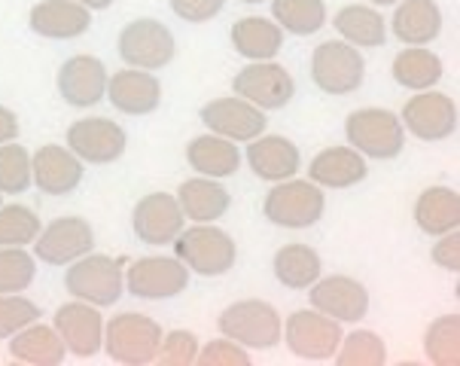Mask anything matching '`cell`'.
<instances>
[{"instance_id": "30", "label": "cell", "mask_w": 460, "mask_h": 366, "mask_svg": "<svg viewBox=\"0 0 460 366\" xmlns=\"http://www.w3.org/2000/svg\"><path fill=\"white\" fill-rule=\"evenodd\" d=\"M332 28L357 49H378L387 43V25L378 6L369 4H348L332 15Z\"/></svg>"}, {"instance_id": "45", "label": "cell", "mask_w": 460, "mask_h": 366, "mask_svg": "<svg viewBox=\"0 0 460 366\" xmlns=\"http://www.w3.org/2000/svg\"><path fill=\"white\" fill-rule=\"evenodd\" d=\"M15 138H19V116L0 104V144H10Z\"/></svg>"}, {"instance_id": "23", "label": "cell", "mask_w": 460, "mask_h": 366, "mask_svg": "<svg viewBox=\"0 0 460 366\" xmlns=\"http://www.w3.org/2000/svg\"><path fill=\"white\" fill-rule=\"evenodd\" d=\"M28 28L46 40H76L92 28V10L74 0H40L31 6Z\"/></svg>"}, {"instance_id": "12", "label": "cell", "mask_w": 460, "mask_h": 366, "mask_svg": "<svg viewBox=\"0 0 460 366\" xmlns=\"http://www.w3.org/2000/svg\"><path fill=\"white\" fill-rule=\"evenodd\" d=\"M400 122L405 135H415L418 141H446L457 131V104L446 92L424 89L402 104Z\"/></svg>"}, {"instance_id": "32", "label": "cell", "mask_w": 460, "mask_h": 366, "mask_svg": "<svg viewBox=\"0 0 460 366\" xmlns=\"http://www.w3.org/2000/svg\"><path fill=\"white\" fill-rule=\"evenodd\" d=\"M271 272H275L278 281L284 287H290V290H308V287L323 275V260L314 247L293 241V245H284L275 254Z\"/></svg>"}, {"instance_id": "8", "label": "cell", "mask_w": 460, "mask_h": 366, "mask_svg": "<svg viewBox=\"0 0 460 366\" xmlns=\"http://www.w3.org/2000/svg\"><path fill=\"white\" fill-rule=\"evenodd\" d=\"M311 80L326 95H350L366 80V58L348 40H326L311 56Z\"/></svg>"}, {"instance_id": "42", "label": "cell", "mask_w": 460, "mask_h": 366, "mask_svg": "<svg viewBox=\"0 0 460 366\" xmlns=\"http://www.w3.org/2000/svg\"><path fill=\"white\" fill-rule=\"evenodd\" d=\"M199 366H251V354L244 345H238L235 339H210L208 345H199Z\"/></svg>"}, {"instance_id": "36", "label": "cell", "mask_w": 460, "mask_h": 366, "mask_svg": "<svg viewBox=\"0 0 460 366\" xmlns=\"http://www.w3.org/2000/svg\"><path fill=\"white\" fill-rule=\"evenodd\" d=\"M339 366H385L387 363V345L378 333L372 330H354L350 336H341L339 352L332 354Z\"/></svg>"}, {"instance_id": "31", "label": "cell", "mask_w": 460, "mask_h": 366, "mask_svg": "<svg viewBox=\"0 0 460 366\" xmlns=\"http://www.w3.org/2000/svg\"><path fill=\"white\" fill-rule=\"evenodd\" d=\"M415 223L427 236L460 229V196L451 186H427L415 201Z\"/></svg>"}, {"instance_id": "16", "label": "cell", "mask_w": 460, "mask_h": 366, "mask_svg": "<svg viewBox=\"0 0 460 366\" xmlns=\"http://www.w3.org/2000/svg\"><path fill=\"white\" fill-rule=\"evenodd\" d=\"M199 120L205 122V129L210 135L229 138V141H253L260 138L265 126H269V116L260 111L251 101L229 95V98H214L208 101L199 111Z\"/></svg>"}, {"instance_id": "46", "label": "cell", "mask_w": 460, "mask_h": 366, "mask_svg": "<svg viewBox=\"0 0 460 366\" xmlns=\"http://www.w3.org/2000/svg\"><path fill=\"white\" fill-rule=\"evenodd\" d=\"M74 4L85 6V10H107V6H113L116 0H74Z\"/></svg>"}, {"instance_id": "11", "label": "cell", "mask_w": 460, "mask_h": 366, "mask_svg": "<svg viewBox=\"0 0 460 366\" xmlns=\"http://www.w3.org/2000/svg\"><path fill=\"white\" fill-rule=\"evenodd\" d=\"M232 92L251 101L260 111H280L296 95V83L284 65L271 61H251L232 76Z\"/></svg>"}, {"instance_id": "9", "label": "cell", "mask_w": 460, "mask_h": 366, "mask_svg": "<svg viewBox=\"0 0 460 366\" xmlns=\"http://www.w3.org/2000/svg\"><path fill=\"white\" fill-rule=\"evenodd\" d=\"M341 324L326 317L323 311L317 308H302L293 311L290 317L284 321V339L287 348L299 357V361H311V363H321V361H332V354L339 352L341 345Z\"/></svg>"}, {"instance_id": "48", "label": "cell", "mask_w": 460, "mask_h": 366, "mask_svg": "<svg viewBox=\"0 0 460 366\" xmlns=\"http://www.w3.org/2000/svg\"><path fill=\"white\" fill-rule=\"evenodd\" d=\"M241 4H262V0H241Z\"/></svg>"}, {"instance_id": "25", "label": "cell", "mask_w": 460, "mask_h": 366, "mask_svg": "<svg viewBox=\"0 0 460 366\" xmlns=\"http://www.w3.org/2000/svg\"><path fill=\"white\" fill-rule=\"evenodd\" d=\"M232 49L247 61H271L284 49V31L278 28L275 19L265 15H244L229 31Z\"/></svg>"}, {"instance_id": "7", "label": "cell", "mask_w": 460, "mask_h": 366, "mask_svg": "<svg viewBox=\"0 0 460 366\" xmlns=\"http://www.w3.org/2000/svg\"><path fill=\"white\" fill-rule=\"evenodd\" d=\"M119 58L140 71H162L177 56V40L159 19H135L119 31Z\"/></svg>"}, {"instance_id": "27", "label": "cell", "mask_w": 460, "mask_h": 366, "mask_svg": "<svg viewBox=\"0 0 460 366\" xmlns=\"http://www.w3.org/2000/svg\"><path fill=\"white\" fill-rule=\"evenodd\" d=\"M10 354L15 363H28V366H61L67 357V348L61 336L56 333V326H46L40 321L22 326L19 333L10 336Z\"/></svg>"}, {"instance_id": "6", "label": "cell", "mask_w": 460, "mask_h": 366, "mask_svg": "<svg viewBox=\"0 0 460 366\" xmlns=\"http://www.w3.org/2000/svg\"><path fill=\"white\" fill-rule=\"evenodd\" d=\"M326 196L314 181H280L269 190L262 201V214L280 229H308L323 217Z\"/></svg>"}, {"instance_id": "43", "label": "cell", "mask_w": 460, "mask_h": 366, "mask_svg": "<svg viewBox=\"0 0 460 366\" xmlns=\"http://www.w3.org/2000/svg\"><path fill=\"white\" fill-rule=\"evenodd\" d=\"M168 4L177 19L190 22V25H201V22H210L223 13L226 0H168Z\"/></svg>"}, {"instance_id": "4", "label": "cell", "mask_w": 460, "mask_h": 366, "mask_svg": "<svg viewBox=\"0 0 460 366\" xmlns=\"http://www.w3.org/2000/svg\"><path fill=\"white\" fill-rule=\"evenodd\" d=\"M345 138L348 147L363 153L366 159L391 162L402 153L405 129L400 113L385 111V107H363L345 116Z\"/></svg>"}, {"instance_id": "29", "label": "cell", "mask_w": 460, "mask_h": 366, "mask_svg": "<svg viewBox=\"0 0 460 366\" xmlns=\"http://www.w3.org/2000/svg\"><path fill=\"white\" fill-rule=\"evenodd\" d=\"M186 162H190V168L196 174L223 181V177H232L241 168V153L235 141H229V138L199 135L186 144Z\"/></svg>"}, {"instance_id": "44", "label": "cell", "mask_w": 460, "mask_h": 366, "mask_svg": "<svg viewBox=\"0 0 460 366\" xmlns=\"http://www.w3.org/2000/svg\"><path fill=\"white\" fill-rule=\"evenodd\" d=\"M436 238L439 241H436L433 251H430L433 263L439 269L451 272V275H457L460 272V236H457V229L446 232V236H436Z\"/></svg>"}, {"instance_id": "13", "label": "cell", "mask_w": 460, "mask_h": 366, "mask_svg": "<svg viewBox=\"0 0 460 366\" xmlns=\"http://www.w3.org/2000/svg\"><path fill=\"white\" fill-rule=\"evenodd\" d=\"M65 147L89 165H111V162L122 159L128 135L119 122L107 120V116H83V120L70 122Z\"/></svg>"}, {"instance_id": "41", "label": "cell", "mask_w": 460, "mask_h": 366, "mask_svg": "<svg viewBox=\"0 0 460 366\" xmlns=\"http://www.w3.org/2000/svg\"><path fill=\"white\" fill-rule=\"evenodd\" d=\"M196 357H199L196 333H190V330L162 333L159 354H155V363L159 366H192L196 363Z\"/></svg>"}, {"instance_id": "1", "label": "cell", "mask_w": 460, "mask_h": 366, "mask_svg": "<svg viewBox=\"0 0 460 366\" xmlns=\"http://www.w3.org/2000/svg\"><path fill=\"white\" fill-rule=\"evenodd\" d=\"M126 256L111 254H85L67 266L65 290L74 299H83L89 306H116L126 290Z\"/></svg>"}, {"instance_id": "47", "label": "cell", "mask_w": 460, "mask_h": 366, "mask_svg": "<svg viewBox=\"0 0 460 366\" xmlns=\"http://www.w3.org/2000/svg\"><path fill=\"white\" fill-rule=\"evenodd\" d=\"M369 6H396L400 0H366Z\"/></svg>"}, {"instance_id": "33", "label": "cell", "mask_w": 460, "mask_h": 366, "mask_svg": "<svg viewBox=\"0 0 460 366\" xmlns=\"http://www.w3.org/2000/svg\"><path fill=\"white\" fill-rule=\"evenodd\" d=\"M442 71H446L442 58L427 49V46H409V49H402L391 65L394 80L400 83L402 89H411V92L433 89V85L442 80Z\"/></svg>"}, {"instance_id": "35", "label": "cell", "mask_w": 460, "mask_h": 366, "mask_svg": "<svg viewBox=\"0 0 460 366\" xmlns=\"http://www.w3.org/2000/svg\"><path fill=\"white\" fill-rule=\"evenodd\" d=\"M424 354L436 366H457L460 363V315H439L424 333Z\"/></svg>"}, {"instance_id": "21", "label": "cell", "mask_w": 460, "mask_h": 366, "mask_svg": "<svg viewBox=\"0 0 460 366\" xmlns=\"http://www.w3.org/2000/svg\"><path fill=\"white\" fill-rule=\"evenodd\" d=\"M247 165L260 181L265 183H280L296 177V171L302 168V153L290 138L284 135H262L247 141V153H244Z\"/></svg>"}, {"instance_id": "17", "label": "cell", "mask_w": 460, "mask_h": 366, "mask_svg": "<svg viewBox=\"0 0 460 366\" xmlns=\"http://www.w3.org/2000/svg\"><path fill=\"white\" fill-rule=\"evenodd\" d=\"M107 67L104 61L95 56H70L67 61H61L58 74H56V85L58 95L65 104L76 107V111H85V107H95L104 101L107 95Z\"/></svg>"}, {"instance_id": "19", "label": "cell", "mask_w": 460, "mask_h": 366, "mask_svg": "<svg viewBox=\"0 0 460 366\" xmlns=\"http://www.w3.org/2000/svg\"><path fill=\"white\" fill-rule=\"evenodd\" d=\"M56 333L65 342V348L80 361H89L104 345V315L98 306H89L83 299H74L56 311Z\"/></svg>"}, {"instance_id": "34", "label": "cell", "mask_w": 460, "mask_h": 366, "mask_svg": "<svg viewBox=\"0 0 460 366\" xmlns=\"http://www.w3.org/2000/svg\"><path fill=\"white\" fill-rule=\"evenodd\" d=\"M271 19L284 34L311 37L326 25V4L323 0H271Z\"/></svg>"}, {"instance_id": "20", "label": "cell", "mask_w": 460, "mask_h": 366, "mask_svg": "<svg viewBox=\"0 0 460 366\" xmlns=\"http://www.w3.org/2000/svg\"><path fill=\"white\" fill-rule=\"evenodd\" d=\"M85 162L61 144H43L31 153V177L46 196H70L83 183Z\"/></svg>"}, {"instance_id": "39", "label": "cell", "mask_w": 460, "mask_h": 366, "mask_svg": "<svg viewBox=\"0 0 460 366\" xmlns=\"http://www.w3.org/2000/svg\"><path fill=\"white\" fill-rule=\"evenodd\" d=\"M37 278V256L25 247H0V293H22Z\"/></svg>"}, {"instance_id": "26", "label": "cell", "mask_w": 460, "mask_h": 366, "mask_svg": "<svg viewBox=\"0 0 460 366\" xmlns=\"http://www.w3.org/2000/svg\"><path fill=\"white\" fill-rule=\"evenodd\" d=\"M391 28L400 43L427 46L442 34V10L436 0H400Z\"/></svg>"}, {"instance_id": "22", "label": "cell", "mask_w": 460, "mask_h": 366, "mask_svg": "<svg viewBox=\"0 0 460 366\" xmlns=\"http://www.w3.org/2000/svg\"><path fill=\"white\" fill-rule=\"evenodd\" d=\"M111 104L126 116H146L159 111L162 104V83L155 80L153 71H140V67H126L107 76V95Z\"/></svg>"}, {"instance_id": "38", "label": "cell", "mask_w": 460, "mask_h": 366, "mask_svg": "<svg viewBox=\"0 0 460 366\" xmlns=\"http://www.w3.org/2000/svg\"><path fill=\"white\" fill-rule=\"evenodd\" d=\"M31 153L22 144H0V192L4 196H22L31 190Z\"/></svg>"}, {"instance_id": "24", "label": "cell", "mask_w": 460, "mask_h": 366, "mask_svg": "<svg viewBox=\"0 0 460 366\" xmlns=\"http://www.w3.org/2000/svg\"><path fill=\"white\" fill-rule=\"evenodd\" d=\"M366 174H369L366 156L354 147H326L308 165V181H314L321 190H348L363 183Z\"/></svg>"}, {"instance_id": "10", "label": "cell", "mask_w": 460, "mask_h": 366, "mask_svg": "<svg viewBox=\"0 0 460 366\" xmlns=\"http://www.w3.org/2000/svg\"><path fill=\"white\" fill-rule=\"evenodd\" d=\"M190 287V269L177 256H144L126 263V290L135 299H174Z\"/></svg>"}, {"instance_id": "49", "label": "cell", "mask_w": 460, "mask_h": 366, "mask_svg": "<svg viewBox=\"0 0 460 366\" xmlns=\"http://www.w3.org/2000/svg\"><path fill=\"white\" fill-rule=\"evenodd\" d=\"M0 205H4V192H0Z\"/></svg>"}, {"instance_id": "14", "label": "cell", "mask_w": 460, "mask_h": 366, "mask_svg": "<svg viewBox=\"0 0 460 366\" xmlns=\"http://www.w3.org/2000/svg\"><path fill=\"white\" fill-rule=\"evenodd\" d=\"M95 247V229L85 217H58L34 238V256L46 266H70Z\"/></svg>"}, {"instance_id": "40", "label": "cell", "mask_w": 460, "mask_h": 366, "mask_svg": "<svg viewBox=\"0 0 460 366\" xmlns=\"http://www.w3.org/2000/svg\"><path fill=\"white\" fill-rule=\"evenodd\" d=\"M43 308L22 293H0V339H10L22 326L40 321Z\"/></svg>"}, {"instance_id": "2", "label": "cell", "mask_w": 460, "mask_h": 366, "mask_svg": "<svg viewBox=\"0 0 460 366\" xmlns=\"http://www.w3.org/2000/svg\"><path fill=\"white\" fill-rule=\"evenodd\" d=\"M162 326L155 317L140 311H119L104 321V352L113 363L122 366H146L155 363L162 342Z\"/></svg>"}, {"instance_id": "37", "label": "cell", "mask_w": 460, "mask_h": 366, "mask_svg": "<svg viewBox=\"0 0 460 366\" xmlns=\"http://www.w3.org/2000/svg\"><path fill=\"white\" fill-rule=\"evenodd\" d=\"M43 223L28 205H0V247H28L40 236Z\"/></svg>"}, {"instance_id": "28", "label": "cell", "mask_w": 460, "mask_h": 366, "mask_svg": "<svg viewBox=\"0 0 460 366\" xmlns=\"http://www.w3.org/2000/svg\"><path fill=\"white\" fill-rule=\"evenodd\" d=\"M177 201H181L183 217H190L192 223H217L232 208L229 190L223 183H217L214 177H201V174L181 183Z\"/></svg>"}, {"instance_id": "15", "label": "cell", "mask_w": 460, "mask_h": 366, "mask_svg": "<svg viewBox=\"0 0 460 366\" xmlns=\"http://www.w3.org/2000/svg\"><path fill=\"white\" fill-rule=\"evenodd\" d=\"M308 302L339 324H360L369 315V290L350 275H321L308 287Z\"/></svg>"}, {"instance_id": "18", "label": "cell", "mask_w": 460, "mask_h": 366, "mask_svg": "<svg viewBox=\"0 0 460 366\" xmlns=\"http://www.w3.org/2000/svg\"><path fill=\"white\" fill-rule=\"evenodd\" d=\"M183 220L186 217L181 211V201L171 192H150L131 211V229L150 247L174 245V238L183 232Z\"/></svg>"}, {"instance_id": "5", "label": "cell", "mask_w": 460, "mask_h": 366, "mask_svg": "<svg viewBox=\"0 0 460 366\" xmlns=\"http://www.w3.org/2000/svg\"><path fill=\"white\" fill-rule=\"evenodd\" d=\"M223 336L235 339L238 345L253 348V352H269L284 336V321L280 311L265 299H241L232 302L217 317Z\"/></svg>"}, {"instance_id": "3", "label": "cell", "mask_w": 460, "mask_h": 366, "mask_svg": "<svg viewBox=\"0 0 460 366\" xmlns=\"http://www.w3.org/2000/svg\"><path fill=\"white\" fill-rule=\"evenodd\" d=\"M174 256L196 275L220 278L238 263V245L226 229L214 223H196L174 238Z\"/></svg>"}]
</instances>
